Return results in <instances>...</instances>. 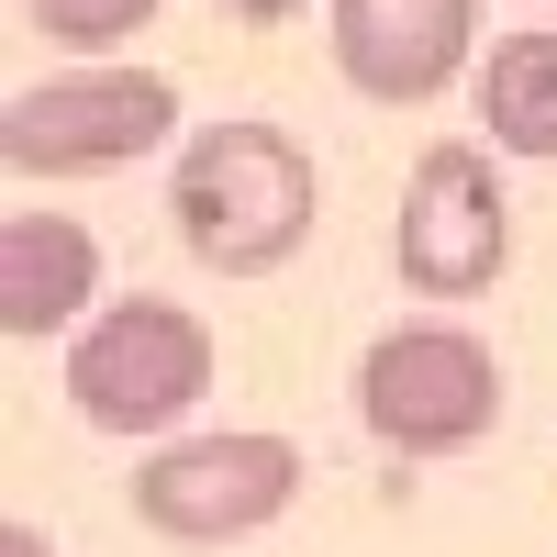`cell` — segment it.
Here are the masks:
<instances>
[{
	"mask_svg": "<svg viewBox=\"0 0 557 557\" xmlns=\"http://www.w3.org/2000/svg\"><path fill=\"white\" fill-rule=\"evenodd\" d=\"M212 12H223V23H290L301 0H212Z\"/></svg>",
	"mask_w": 557,
	"mask_h": 557,
	"instance_id": "11",
	"label": "cell"
},
{
	"mask_svg": "<svg viewBox=\"0 0 557 557\" xmlns=\"http://www.w3.org/2000/svg\"><path fill=\"white\" fill-rule=\"evenodd\" d=\"M178 134V78L157 67H67L45 89H12L0 112V157L12 178H78V168H123Z\"/></svg>",
	"mask_w": 557,
	"mask_h": 557,
	"instance_id": "4",
	"label": "cell"
},
{
	"mask_svg": "<svg viewBox=\"0 0 557 557\" xmlns=\"http://www.w3.org/2000/svg\"><path fill=\"white\" fill-rule=\"evenodd\" d=\"M335 67L368 101H435L469 67V0H335Z\"/></svg>",
	"mask_w": 557,
	"mask_h": 557,
	"instance_id": "7",
	"label": "cell"
},
{
	"mask_svg": "<svg viewBox=\"0 0 557 557\" xmlns=\"http://www.w3.org/2000/svg\"><path fill=\"white\" fill-rule=\"evenodd\" d=\"M89 301H101V246H89V223H67V212H12L0 223V335L12 346L67 335Z\"/></svg>",
	"mask_w": 557,
	"mask_h": 557,
	"instance_id": "8",
	"label": "cell"
},
{
	"mask_svg": "<svg viewBox=\"0 0 557 557\" xmlns=\"http://www.w3.org/2000/svg\"><path fill=\"white\" fill-rule=\"evenodd\" d=\"M290 502H301V446L290 435H190V446H157L134 469V524L168 535V546L268 535Z\"/></svg>",
	"mask_w": 557,
	"mask_h": 557,
	"instance_id": "5",
	"label": "cell"
},
{
	"mask_svg": "<svg viewBox=\"0 0 557 557\" xmlns=\"http://www.w3.org/2000/svg\"><path fill=\"white\" fill-rule=\"evenodd\" d=\"M212 391V323L190 301H112L78 323L67 346V401L89 412L101 435H168L178 412Z\"/></svg>",
	"mask_w": 557,
	"mask_h": 557,
	"instance_id": "2",
	"label": "cell"
},
{
	"mask_svg": "<svg viewBox=\"0 0 557 557\" xmlns=\"http://www.w3.org/2000/svg\"><path fill=\"white\" fill-rule=\"evenodd\" d=\"M12 12L45 45H67V57H112V45H134V34L157 23V0H12Z\"/></svg>",
	"mask_w": 557,
	"mask_h": 557,
	"instance_id": "10",
	"label": "cell"
},
{
	"mask_svg": "<svg viewBox=\"0 0 557 557\" xmlns=\"http://www.w3.org/2000/svg\"><path fill=\"white\" fill-rule=\"evenodd\" d=\"M391 257H401V278L424 301H469V290L502 278V257H513V212H502L491 146H424V157H412Z\"/></svg>",
	"mask_w": 557,
	"mask_h": 557,
	"instance_id": "6",
	"label": "cell"
},
{
	"mask_svg": "<svg viewBox=\"0 0 557 557\" xmlns=\"http://www.w3.org/2000/svg\"><path fill=\"white\" fill-rule=\"evenodd\" d=\"M168 212H178V246L223 278H257V268H290L312 212H323V178L278 123H201L178 146L168 178Z\"/></svg>",
	"mask_w": 557,
	"mask_h": 557,
	"instance_id": "1",
	"label": "cell"
},
{
	"mask_svg": "<svg viewBox=\"0 0 557 557\" xmlns=\"http://www.w3.org/2000/svg\"><path fill=\"white\" fill-rule=\"evenodd\" d=\"M357 424L401 457H457L502 424V357L457 323H401L357 357Z\"/></svg>",
	"mask_w": 557,
	"mask_h": 557,
	"instance_id": "3",
	"label": "cell"
},
{
	"mask_svg": "<svg viewBox=\"0 0 557 557\" xmlns=\"http://www.w3.org/2000/svg\"><path fill=\"white\" fill-rule=\"evenodd\" d=\"M0 557H57V546H45L34 524H0Z\"/></svg>",
	"mask_w": 557,
	"mask_h": 557,
	"instance_id": "12",
	"label": "cell"
},
{
	"mask_svg": "<svg viewBox=\"0 0 557 557\" xmlns=\"http://www.w3.org/2000/svg\"><path fill=\"white\" fill-rule=\"evenodd\" d=\"M480 134L502 157H557V34H502L491 57H480Z\"/></svg>",
	"mask_w": 557,
	"mask_h": 557,
	"instance_id": "9",
	"label": "cell"
}]
</instances>
